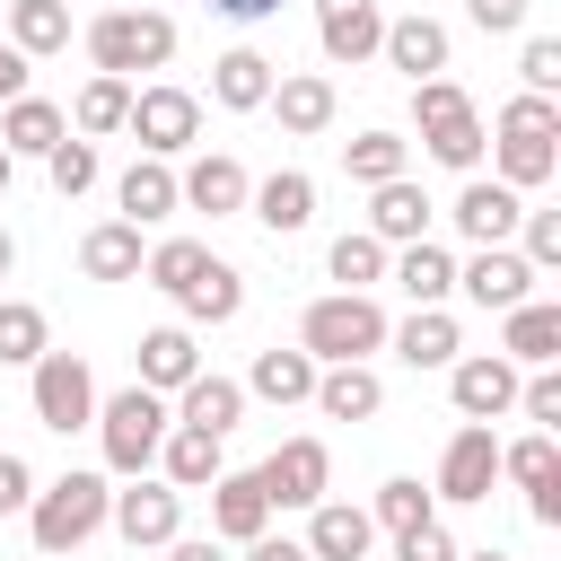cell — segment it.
<instances>
[{"instance_id": "cell-1", "label": "cell", "mask_w": 561, "mask_h": 561, "mask_svg": "<svg viewBox=\"0 0 561 561\" xmlns=\"http://www.w3.org/2000/svg\"><path fill=\"white\" fill-rule=\"evenodd\" d=\"M298 351H307L316 368H351V359L386 351V307L359 298V289H333V298H316V307L298 316Z\"/></svg>"}, {"instance_id": "cell-2", "label": "cell", "mask_w": 561, "mask_h": 561, "mask_svg": "<svg viewBox=\"0 0 561 561\" xmlns=\"http://www.w3.org/2000/svg\"><path fill=\"white\" fill-rule=\"evenodd\" d=\"M105 508H114V491H105V473H61V482H44L35 500H26V526H35V552L44 561H61V552H79L96 526H105Z\"/></svg>"}, {"instance_id": "cell-3", "label": "cell", "mask_w": 561, "mask_h": 561, "mask_svg": "<svg viewBox=\"0 0 561 561\" xmlns=\"http://www.w3.org/2000/svg\"><path fill=\"white\" fill-rule=\"evenodd\" d=\"M88 61H96L105 79L167 70V61H175V18H167V9H96V26H88Z\"/></svg>"}, {"instance_id": "cell-4", "label": "cell", "mask_w": 561, "mask_h": 561, "mask_svg": "<svg viewBox=\"0 0 561 561\" xmlns=\"http://www.w3.org/2000/svg\"><path fill=\"white\" fill-rule=\"evenodd\" d=\"M412 123H421V149L438 158V167H482V114H473V96L456 88V79H421L412 88Z\"/></svg>"}, {"instance_id": "cell-5", "label": "cell", "mask_w": 561, "mask_h": 561, "mask_svg": "<svg viewBox=\"0 0 561 561\" xmlns=\"http://www.w3.org/2000/svg\"><path fill=\"white\" fill-rule=\"evenodd\" d=\"M96 430H105V465H114V473H149V465H158V438L175 430V412H167V394L123 386V394L96 403Z\"/></svg>"}, {"instance_id": "cell-6", "label": "cell", "mask_w": 561, "mask_h": 561, "mask_svg": "<svg viewBox=\"0 0 561 561\" xmlns=\"http://www.w3.org/2000/svg\"><path fill=\"white\" fill-rule=\"evenodd\" d=\"M105 526H114L131 552H167V543L184 535V491H175V482H149V473H131V491H114Z\"/></svg>"}, {"instance_id": "cell-7", "label": "cell", "mask_w": 561, "mask_h": 561, "mask_svg": "<svg viewBox=\"0 0 561 561\" xmlns=\"http://www.w3.org/2000/svg\"><path fill=\"white\" fill-rule=\"evenodd\" d=\"M35 421L61 430V438L96 421V377H88L79 351H44V359H35Z\"/></svg>"}, {"instance_id": "cell-8", "label": "cell", "mask_w": 561, "mask_h": 561, "mask_svg": "<svg viewBox=\"0 0 561 561\" xmlns=\"http://www.w3.org/2000/svg\"><path fill=\"white\" fill-rule=\"evenodd\" d=\"M254 482H263L272 508H316L324 482H333V456H324V438H280V447L254 465Z\"/></svg>"}, {"instance_id": "cell-9", "label": "cell", "mask_w": 561, "mask_h": 561, "mask_svg": "<svg viewBox=\"0 0 561 561\" xmlns=\"http://www.w3.org/2000/svg\"><path fill=\"white\" fill-rule=\"evenodd\" d=\"M123 131H140L149 158H175L202 131V96H184V88H131V123Z\"/></svg>"}, {"instance_id": "cell-10", "label": "cell", "mask_w": 561, "mask_h": 561, "mask_svg": "<svg viewBox=\"0 0 561 561\" xmlns=\"http://www.w3.org/2000/svg\"><path fill=\"white\" fill-rule=\"evenodd\" d=\"M491 482H500V438H491V421H465L456 438H447V456H438V491L430 500H491Z\"/></svg>"}, {"instance_id": "cell-11", "label": "cell", "mask_w": 561, "mask_h": 561, "mask_svg": "<svg viewBox=\"0 0 561 561\" xmlns=\"http://www.w3.org/2000/svg\"><path fill=\"white\" fill-rule=\"evenodd\" d=\"M500 473L526 491V517H535V526H561V447H552V430L500 447Z\"/></svg>"}, {"instance_id": "cell-12", "label": "cell", "mask_w": 561, "mask_h": 561, "mask_svg": "<svg viewBox=\"0 0 561 561\" xmlns=\"http://www.w3.org/2000/svg\"><path fill=\"white\" fill-rule=\"evenodd\" d=\"M377 35H386V9L377 0H316V44H324L333 70L377 61Z\"/></svg>"}, {"instance_id": "cell-13", "label": "cell", "mask_w": 561, "mask_h": 561, "mask_svg": "<svg viewBox=\"0 0 561 561\" xmlns=\"http://www.w3.org/2000/svg\"><path fill=\"white\" fill-rule=\"evenodd\" d=\"M456 289L473 298V307H526V289H535V263L517 254V245H473V263H456Z\"/></svg>"}, {"instance_id": "cell-14", "label": "cell", "mask_w": 561, "mask_h": 561, "mask_svg": "<svg viewBox=\"0 0 561 561\" xmlns=\"http://www.w3.org/2000/svg\"><path fill=\"white\" fill-rule=\"evenodd\" d=\"M517 386H526V377H517L500 351H482V359H456V368H447V394H456V412H465V421H500V412H517Z\"/></svg>"}, {"instance_id": "cell-15", "label": "cell", "mask_w": 561, "mask_h": 561, "mask_svg": "<svg viewBox=\"0 0 561 561\" xmlns=\"http://www.w3.org/2000/svg\"><path fill=\"white\" fill-rule=\"evenodd\" d=\"M377 53H386V70H403V79L421 88V79H438V70H447V26H438V18H421V9H412V18H386Z\"/></svg>"}, {"instance_id": "cell-16", "label": "cell", "mask_w": 561, "mask_h": 561, "mask_svg": "<svg viewBox=\"0 0 561 561\" xmlns=\"http://www.w3.org/2000/svg\"><path fill=\"white\" fill-rule=\"evenodd\" d=\"M245 193H254V175H245L237 158H219V149H210V158H193V167L175 175V202H184V210H210V219L245 210Z\"/></svg>"}, {"instance_id": "cell-17", "label": "cell", "mask_w": 561, "mask_h": 561, "mask_svg": "<svg viewBox=\"0 0 561 561\" xmlns=\"http://www.w3.org/2000/svg\"><path fill=\"white\" fill-rule=\"evenodd\" d=\"M447 219H456V228H465L473 245H508V237H517V219H526V202H517L508 184H491V175H473V184L456 193V210H447Z\"/></svg>"}, {"instance_id": "cell-18", "label": "cell", "mask_w": 561, "mask_h": 561, "mask_svg": "<svg viewBox=\"0 0 561 561\" xmlns=\"http://www.w3.org/2000/svg\"><path fill=\"white\" fill-rule=\"evenodd\" d=\"M500 359H508V368H552V359H561V307H543V298L508 307V316H500Z\"/></svg>"}, {"instance_id": "cell-19", "label": "cell", "mask_w": 561, "mask_h": 561, "mask_svg": "<svg viewBox=\"0 0 561 561\" xmlns=\"http://www.w3.org/2000/svg\"><path fill=\"white\" fill-rule=\"evenodd\" d=\"M245 421V386L237 377H193V386H175V430H202V438H228Z\"/></svg>"}, {"instance_id": "cell-20", "label": "cell", "mask_w": 561, "mask_h": 561, "mask_svg": "<svg viewBox=\"0 0 561 561\" xmlns=\"http://www.w3.org/2000/svg\"><path fill=\"white\" fill-rule=\"evenodd\" d=\"M210 535H219V543H254V535H272V500H263L254 473H219V482H210Z\"/></svg>"}, {"instance_id": "cell-21", "label": "cell", "mask_w": 561, "mask_h": 561, "mask_svg": "<svg viewBox=\"0 0 561 561\" xmlns=\"http://www.w3.org/2000/svg\"><path fill=\"white\" fill-rule=\"evenodd\" d=\"M368 543H377L368 508H351V500H316L307 508V561H368Z\"/></svg>"}, {"instance_id": "cell-22", "label": "cell", "mask_w": 561, "mask_h": 561, "mask_svg": "<svg viewBox=\"0 0 561 561\" xmlns=\"http://www.w3.org/2000/svg\"><path fill=\"white\" fill-rule=\"evenodd\" d=\"M263 105L280 114V131H298V140H316V131L333 123V79H324V70H280Z\"/></svg>"}, {"instance_id": "cell-23", "label": "cell", "mask_w": 561, "mask_h": 561, "mask_svg": "<svg viewBox=\"0 0 561 561\" xmlns=\"http://www.w3.org/2000/svg\"><path fill=\"white\" fill-rule=\"evenodd\" d=\"M70 140V114L53 105V96H18V105H0V149L9 158H53Z\"/></svg>"}, {"instance_id": "cell-24", "label": "cell", "mask_w": 561, "mask_h": 561, "mask_svg": "<svg viewBox=\"0 0 561 561\" xmlns=\"http://www.w3.org/2000/svg\"><path fill=\"white\" fill-rule=\"evenodd\" d=\"M386 342H394V359H403V368H456V351H465L447 307H412L403 324H386Z\"/></svg>"}, {"instance_id": "cell-25", "label": "cell", "mask_w": 561, "mask_h": 561, "mask_svg": "<svg viewBox=\"0 0 561 561\" xmlns=\"http://www.w3.org/2000/svg\"><path fill=\"white\" fill-rule=\"evenodd\" d=\"M324 421H377L386 412V386H377V368L368 359H351V368H316V394H307Z\"/></svg>"}, {"instance_id": "cell-26", "label": "cell", "mask_w": 561, "mask_h": 561, "mask_svg": "<svg viewBox=\"0 0 561 561\" xmlns=\"http://www.w3.org/2000/svg\"><path fill=\"white\" fill-rule=\"evenodd\" d=\"M245 202H254V219H263L272 237H298V228L316 219V175H298V167H272V175H263Z\"/></svg>"}, {"instance_id": "cell-27", "label": "cell", "mask_w": 561, "mask_h": 561, "mask_svg": "<svg viewBox=\"0 0 561 561\" xmlns=\"http://www.w3.org/2000/svg\"><path fill=\"white\" fill-rule=\"evenodd\" d=\"M368 237H377V245H421V237H430V193H421L412 175L377 184V202H368Z\"/></svg>"}, {"instance_id": "cell-28", "label": "cell", "mask_w": 561, "mask_h": 561, "mask_svg": "<svg viewBox=\"0 0 561 561\" xmlns=\"http://www.w3.org/2000/svg\"><path fill=\"white\" fill-rule=\"evenodd\" d=\"M202 377V351H193V333L184 324H158V333H140V377L131 386H149V394H175V386H193Z\"/></svg>"}, {"instance_id": "cell-29", "label": "cell", "mask_w": 561, "mask_h": 561, "mask_svg": "<svg viewBox=\"0 0 561 561\" xmlns=\"http://www.w3.org/2000/svg\"><path fill=\"white\" fill-rule=\"evenodd\" d=\"M272 79H280V70H272L254 44H237V53H219V61H210V96H219L228 114H254V105L272 96Z\"/></svg>"}, {"instance_id": "cell-30", "label": "cell", "mask_w": 561, "mask_h": 561, "mask_svg": "<svg viewBox=\"0 0 561 561\" xmlns=\"http://www.w3.org/2000/svg\"><path fill=\"white\" fill-rule=\"evenodd\" d=\"M114 202H123V219H131V228H149V219L184 210V202H175V167H167V158H131V167H123V184H114Z\"/></svg>"}, {"instance_id": "cell-31", "label": "cell", "mask_w": 561, "mask_h": 561, "mask_svg": "<svg viewBox=\"0 0 561 561\" xmlns=\"http://www.w3.org/2000/svg\"><path fill=\"white\" fill-rule=\"evenodd\" d=\"M228 465H219V438H202V430H167L158 438V482H175V491H210Z\"/></svg>"}, {"instance_id": "cell-32", "label": "cell", "mask_w": 561, "mask_h": 561, "mask_svg": "<svg viewBox=\"0 0 561 561\" xmlns=\"http://www.w3.org/2000/svg\"><path fill=\"white\" fill-rule=\"evenodd\" d=\"M79 272L88 280H140V228L131 219H105L79 237Z\"/></svg>"}, {"instance_id": "cell-33", "label": "cell", "mask_w": 561, "mask_h": 561, "mask_svg": "<svg viewBox=\"0 0 561 561\" xmlns=\"http://www.w3.org/2000/svg\"><path fill=\"white\" fill-rule=\"evenodd\" d=\"M394 289H403L412 307H438V298L456 289V254H447V245H430V237H421V245H403V254H394Z\"/></svg>"}, {"instance_id": "cell-34", "label": "cell", "mask_w": 561, "mask_h": 561, "mask_svg": "<svg viewBox=\"0 0 561 561\" xmlns=\"http://www.w3.org/2000/svg\"><path fill=\"white\" fill-rule=\"evenodd\" d=\"M245 394H263V403H307L316 394V359L307 351H254V377H245Z\"/></svg>"}, {"instance_id": "cell-35", "label": "cell", "mask_w": 561, "mask_h": 561, "mask_svg": "<svg viewBox=\"0 0 561 561\" xmlns=\"http://www.w3.org/2000/svg\"><path fill=\"white\" fill-rule=\"evenodd\" d=\"M9 44H18L26 61L61 53V44H70V0H9Z\"/></svg>"}, {"instance_id": "cell-36", "label": "cell", "mask_w": 561, "mask_h": 561, "mask_svg": "<svg viewBox=\"0 0 561 561\" xmlns=\"http://www.w3.org/2000/svg\"><path fill=\"white\" fill-rule=\"evenodd\" d=\"M123 123H131V79H105V70H96V79L79 88V105H70V131H79V140H105V131H123Z\"/></svg>"}, {"instance_id": "cell-37", "label": "cell", "mask_w": 561, "mask_h": 561, "mask_svg": "<svg viewBox=\"0 0 561 561\" xmlns=\"http://www.w3.org/2000/svg\"><path fill=\"white\" fill-rule=\"evenodd\" d=\"M552 140H561V131H500V184H508V193H535V184L561 167Z\"/></svg>"}, {"instance_id": "cell-38", "label": "cell", "mask_w": 561, "mask_h": 561, "mask_svg": "<svg viewBox=\"0 0 561 561\" xmlns=\"http://www.w3.org/2000/svg\"><path fill=\"white\" fill-rule=\"evenodd\" d=\"M53 351V324H44V307H26V298H0V368H35Z\"/></svg>"}, {"instance_id": "cell-39", "label": "cell", "mask_w": 561, "mask_h": 561, "mask_svg": "<svg viewBox=\"0 0 561 561\" xmlns=\"http://www.w3.org/2000/svg\"><path fill=\"white\" fill-rule=\"evenodd\" d=\"M175 307H184L193 324H228V316L245 307V280H237V263H219V254H210V272H202V280H193Z\"/></svg>"}, {"instance_id": "cell-40", "label": "cell", "mask_w": 561, "mask_h": 561, "mask_svg": "<svg viewBox=\"0 0 561 561\" xmlns=\"http://www.w3.org/2000/svg\"><path fill=\"white\" fill-rule=\"evenodd\" d=\"M403 158H412V149H403L394 131H359V140H342V167H351V184H368V193H377V184H394V175H403Z\"/></svg>"}, {"instance_id": "cell-41", "label": "cell", "mask_w": 561, "mask_h": 561, "mask_svg": "<svg viewBox=\"0 0 561 561\" xmlns=\"http://www.w3.org/2000/svg\"><path fill=\"white\" fill-rule=\"evenodd\" d=\"M324 272H333L342 289H359V298H368V289L386 280V245H377L368 228H351V237H333V254H324Z\"/></svg>"}, {"instance_id": "cell-42", "label": "cell", "mask_w": 561, "mask_h": 561, "mask_svg": "<svg viewBox=\"0 0 561 561\" xmlns=\"http://www.w3.org/2000/svg\"><path fill=\"white\" fill-rule=\"evenodd\" d=\"M140 272H149V289H167V298H184V289H193V280L210 272V245H202V237H167V245H158V254H149Z\"/></svg>"}, {"instance_id": "cell-43", "label": "cell", "mask_w": 561, "mask_h": 561, "mask_svg": "<svg viewBox=\"0 0 561 561\" xmlns=\"http://www.w3.org/2000/svg\"><path fill=\"white\" fill-rule=\"evenodd\" d=\"M430 517H438V500H430L412 473H394V482L368 500V526H386V535H412V526H430Z\"/></svg>"}, {"instance_id": "cell-44", "label": "cell", "mask_w": 561, "mask_h": 561, "mask_svg": "<svg viewBox=\"0 0 561 561\" xmlns=\"http://www.w3.org/2000/svg\"><path fill=\"white\" fill-rule=\"evenodd\" d=\"M44 167H53V193H61V202H79V193L96 184V140H79V131H70V140H61Z\"/></svg>"}, {"instance_id": "cell-45", "label": "cell", "mask_w": 561, "mask_h": 561, "mask_svg": "<svg viewBox=\"0 0 561 561\" xmlns=\"http://www.w3.org/2000/svg\"><path fill=\"white\" fill-rule=\"evenodd\" d=\"M517 79H526V96H552V88H561V35H526Z\"/></svg>"}, {"instance_id": "cell-46", "label": "cell", "mask_w": 561, "mask_h": 561, "mask_svg": "<svg viewBox=\"0 0 561 561\" xmlns=\"http://www.w3.org/2000/svg\"><path fill=\"white\" fill-rule=\"evenodd\" d=\"M517 228H526V263L552 272V263H561V210H526Z\"/></svg>"}, {"instance_id": "cell-47", "label": "cell", "mask_w": 561, "mask_h": 561, "mask_svg": "<svg viewBox=\"0 0 561 561\" xmlns=\"http://www.w3.org/2000/svg\"><path fill=\"white\" fill-rule=\"evenodd\" d=\"M517 403H526L535 430H561V377H552V368H535V377L517 386Z\"/></svg>"}, {"instance_id": "cell-48", "label": "cell", "mask_w": 561, "mask_h": 561, "mask_svg": "<svg viewBox=\"0 0 561 561\" xmlns=\"http://www.w3.org/2000/svg\"><path fill=\"white\" fill-rule=\"evenodd\" d=\"M500 131H561V105L552 96H508L500 105Z\"/></svg>"}, {"instance_id": "cell-49", "label": "cell", "mask_w": 561, "mask_h": 561, "mask_svg": "<svg viewBox=\"0 0 561 561\" xmlns=\"http://www.w3.org/2000/svg\"><path fill=\"white\" fill-rule=\"evenodd\" d=\"M394 561H456V535L430 517V526H412V535H394Z\"/></svg>"}, {"instance_id": "cell-50", "label": "cell", "mask_w": 561, "mask_h": 561, "mask_svg": "<svg viewBox=\"0 0 561 561\" xmlns=\"http://www.w3.org/2000/svg\"><path fill=\"white\" fill-rule=\"evenodd\" d=\"M26 500H35V473H26V456H9V447H0V517H18Z\"/></svg>"}, {"instance_id": "cell-51", "label": "cell", "mask_w": 561, "mask_h": 561, "mask_svg": "<svg viewBox=\"0 0 561 561\" xmlns=\"http://www.w3.org/2000/svg\"><path fill=\"white\" fill-rule=\"evenodd\" d=\"M465 9H473L482 35H517V26H526V0H465Z\"/></svg>"}, {"instance_id": "cell-52", "label": "cell", "mask_w": 561, "mask_h": 561, "mask_svg": "<svg viewBox=\"0 0 561 561\" xmlns=\"http://www.w3.org/2000/svg\"><path fill=\"white\" fill-rule=\"evenodd\" d=\"M167 561H228V543H219V535H175Z\"/></svg>"}, {"instance_id": "cell-53", "label": "cell", "mask_w": 561, "mask_h": 561, "mask_svg": "<svg viewBox=\"0 0 561 561\" xmlns=\"http://www.w3.org/2000/svg\"><path fill=\"white\" fill-rule=\"evenodd\" d=\"M18 96H26V53L0 44V105H18Z\"/></svg>"}, {"instance_id": "cell-54", "label": "cell", "mask_w": 561, "mask_h": 561, "mask_svg": "<svg viewBox=\"0 0 561 561\" xmlns=\"http://www.w3.org/2000/svg\"><path fill=\"white\" fill-rule=\"evenodd\" d=\"M245 561H307V543H289V535H254Z\"/></svg>"}, {"instance_id": "cell-55", "label": "cell", "mask_w": 561, "mask_h": 561, "mask_svg": "<svg viewBox=\"0 0 561 561\" xmlns=\"http://www.w3.org/2000/svg\"><path fill=\"white\" fill-rule=\"evenodd\" d=\"M219 18H237V26H263V18H280V0H210Z\"/></svg>"}, {"instance_id": "cell-56", "label": "cell", "mask_w": 561, "mask_h": 561, "mask_svg": "<svg viewBox=\"0 0 561 561\" xmlns=\"http://www.w3.org/2000/svg\"><path fill=\"white\" fill-rule=\"evenodd\" d=\"M9 263H18V237H9V228H0V280H9Z\"/></svg>"}, {"instance_id": "cell-57", "label": "cell", "mask_w": 561, "mask_h": 561, "mask_svg": "<svg viewBox=\"0 0 561 561\" xmlns=\"http://www.w3.org/2000/svg\"><path fill=\"white\" fill-rule=\"evenodd\" d=\"M9 175H18V158H9V149H0V193H9Z\"/></svg>"}, {"instance_id": "cell-58", "label": "cell", "mask_w": 561, "mask_h": 561, "mask_svg": "<svg viewBox=\"0 0 561 561\" xmlns=\"http://www.w3.org/2000/svg\"><path fill=\"white\" fill-rule=\"evenodd\" d=\"M456 561H508V552H456Z\"/></svg>"}]
</instances>
